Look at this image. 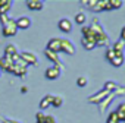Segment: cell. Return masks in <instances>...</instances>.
I'll list each match as a JSON object with an SVG mask.
<instances>
[{
  "label": "cell",
  "mask_w": 125,
  "mask_h": 123,
  "mask_svg": "<svg viewBox=\"0 0 125 123\" xmlns=\"http://www.w3.org/2000/svg\"><path fill=\"white\" fill-rule=\"evenodd\" d=\"M81 44H83V47H84L85 50H93V48L96 47V43H94V40L84 38V37H83V40H81Z\"/></svg>",
  "instance_id": "21"
},
{
  "label": "cell",
  "mask_w": 125,
  "mask_h": 123,
  "mask_svg": "<svg viewBox=\"0 0 125 123\" xmlns=\"http://www.w3.org/2000/svg\"><path fill=\"white\" fill-rule=\"evenodd\" d=\"M106 123H119V119H118L115 111H110V114L107 116V122Z\"/></svg>",
  "instance_id": "27"
},
{
  "label": "cell",
  "mask_w": 125,
  "mask_h": 123,
  "mask_svg": "<svg viewBox=\"0 0 125 123\" xmlns=\"http://www.w3.org/2000/svg\"><path fill=\"white\" fill-rule=\"evenodd\" d=\"M43 123H56V119H54L53 116H50V114H46V117H44Z\"/></svg>",
  "instance_id": "34"
},
{
  "label": "cell",
  "mask_w": 125,
  "mask_h": 123,
  "mask_svg": "<svg viewBox=\"0 0 125 123\" xmlns=\"http://www.w3.org/2000/svg\"><path fill=\"white\" fill-rule=\"evenodd\" d=\"M15 54H18V48H16L13 44H8V45L5 47V56H6V57H12V56H15Z\"/></svg>",
  "instance_id": "20"
},
{
  "label": "cell",
  "mask_w": 125,
  "mask_h": 123,
  "mask_svg": "<svg viewBox=\"0 0 125 123\" xmlns=\"http://www.w3.org/2000/svg\"><path fill=\"white\" fill-rule=\"evenodd\" d=\"M57 26H59V29L62 31V32H71L72 31V22L68 19V18H62L59 22H57Z\"/></svg>",
  "instance_id": "8"
},
{
  "label": "cell",
  "mask_w": 125,
  "mask_h": 123,
  "mask_svg": "<svg viewBox=\"0 0 125 123\" xmlns=\"http://www.w3.org/2000/svg\"><path fill=\"white\" fill-rule=\"evenodd\" d=\"M27 72H28V69H27V68H21V66H16V65H13V70H12V73H13L15 76L25 78V76H27Z\"/></svg>",
  "instance_id": "18"
},
{
  "label": "cell",
  "mask_w": 125,
  "mask_h": 123,
  "mask_svg": "<svg viewBox=\"0 0 125 123\" xmlns=\"http://www.w3.org/2000/svg\"><path fill=\"white\" fill-rule=\"evenodd\" d=\"M44 54H46V57L52 62V63H54V66L62 68V62H60L57 53H53V51H50V50H44Z\"/></svg>",
  "instance_id": "9"
},
{
  "label": "cell",
  "mask_w": 125,
  "mask_h": 123,
  "mask_svg": "<svg viewBox=\"0 0 125 123\" xmlns=\"http://www.w3.org/2000/svg\"><path fill=\"white\" fill-rule=\"evenodd\" d=\"M85 19H87V18H85V15H84L83 12H78V13L75 15V22H77L78 25H83V24L85 22Z\"/></svg>",
  "instance_id": "25"
},
{
  "label": "cell",
  "mask_w": 125,
  "mask_h": 123,
  "mask_svg": "<svg viewBox=\"0 0 125 123\" xmlns=\"http://www.w3.org/2000/svg\"><path fill=\"white\" fill-rule=\"evenodd\" d=\"M93 12H102V10H110L109 8V0H97L94 8L91 9Z\"/></svg>",
  "instance_id": "12"
},
{
  "label": "cell",
  "mask_w": 125,
  "mask_h": 123,
  "mask_svg": "<svg viewBox=\"0 0 125 123\" xmlns=\"http://www.w3.org/2000/svg\"><path fill=\"white\" fill-rule=\"evenodd\" d=\"M113 98H115V94H113V92H110V94H109V95H107V97L100 103V104H99V107H100V111H102V113H103V111H106V108H107V107H109V104L113 101Z\"/></svg>",
  "instance_id": "14"
},
{
  "label": "cell",
  "mask_w": 125,
  "mask_h": 123,
  "mask_svg": "<svg viewBox=\"0 0 125 123\" xmlns=\"http://www.w3.org/2000/svg\"><path fill=\"white\" fill-rule=\"evenodd\" d=\"M62 104H63V98H62L60 95H53V101H52V105H53V107H56V108H59Z\"/></svg>",
  "instance_id": "24"
},
{
  "label": "cell",
  "mask_w": 125,
  "mask_h": 123,
  "mask_svg": "<svg viewBox=\"0 0 125 123\" xmlns=\"http://www.w3.org/2000/svg\"><path fill=\"white\" fill-rule=\"evenodd\" d=\"M112 48H113V51H115L116 54H124V48H125V41H122V40L119 38L118 41H115V43H113Z\"/></svg>",
  "instance_id": "17"
},
{
  "label": "cell",
  "mask_w": 125,
  "mask_h": 123,
  "mask_svg": "<svg viewBox=\"0 0 125 123\" xmlns=\"http://www.w3.org/2000/svg\"><path fill=\"white\" fill-rule=\"evenodd\" d=\"M109 94H110V92H109L106 88H102L99 92H96V94H93V95L88 97V103H90V104H100Z\"/></svg>",
  "instance_id": "1"
},
{
  "label": "cell",
  "mask_w": 125,
  "mask_h": 123,
  "mask_svg": "<svg viewBox=\"0 0 125 123\" xmlns=\"http://www.w3.org/2000/svg\"><path fill=\"white\" fill-rule=\"evenodd\" d=\"M9 21H10V18L8 15H0V24H2V26H5Z\"/></svg>",
  "instance_id": "32"
},
{
  "label": "cell",
  "mask_w": 125,
  "mask_h": 123,
  "mask_svg": "<svg viewBox=\"0 0 125 123\" xmlns=\"http://www.w3.org/2000/svg\"><path fill=\"white\" fill-rule=\"evenodd\" d=\"M52 101H53V95H50V94L44 95V97L41 98V101H40V108H41V110L49 108V107L52 105Z\"/></svg>",
  "instance_id": "16"
},
{
  "label": "cell",
  "mask_w": 125,
  "mask_h": 123,
  "mask_svg": "<svg viewBox=\"0 0 125 123\" xmlns=\"http://www.w3.org/2000/svg\"><path fill=\"white\" fill-rule=\"evenodd\" d=\"M60 53H66V54H75V45L66 40V38H60Z\"/></svg>",
  "instance_id": "3"
},
{
  "label": "cell",
  "mask_w": 125,
  "mask_h": 123,
  "mask_svg": "<svg viewBox=\"0 0 125 123\" xmlns=\"http://www.w3.org/2000/svg\"><path fill=\"white\" fill-rule=\"evenodd\" d=\"M15 22H16L18 29H28L31 26V19L28 16H21V18L15 19Z\"/></svg>",
  "instance_id": "10"
},
{
  "label": "cell",
  "mask_w": 125,
  "mask_h": 123,
  "mask_svg": "<svg viewBox=\"0 0 125 123\" xmlns=\"http://www.w3.org/2000/svg\"><path fill=\"white\" fill-rule=\"evenodd\" d=\"M21 92H22V94H27V92H28V88H27V87H21Z\"/></svg>",
  "instance_id": "37"
},
{
  "label": "cell",
  "mask_w": 125,
  "mask_h": 123,
  "mask_svg": "<svg viewBox=\"0 0 125 123\" xmlns=\"http://www.w3.org/2000/svg\"><path fill=\"white\" fill-rule=\"evenodd\" d=\"M116 87H118V85H116L115 82H112V81H107V82L104 84V87H103V88H106L109 92H113V91L116 89Z\"/></svg>",
  "instance_id": "28"
},
{
  "label": "cell",
  "mask_w": 125,
  "mask_h": 123,
  "mask_svg": "<svg viewBox=\"0 0 125 123\" xmlns=\"http://www.w3.org/2000/svg\"><path fill=\"white\" fill-rule=\"evenodd\" d=\"M44 76L47 78V79H50V81H54V79H57L59 76H60V68H57V66H50V68H47L46 69V72H44Z\"/></svg>",
  "instance_id": "6"
},
{
  "label": "cell",
  "mask_w": 125,
  "mask_h": 123,
  "mask_svg": "<svg viewBox=\"0 0 125 123\" xmlns=\"http://www.w3.org/2000/svg\"><path fill=\"white\" fill-rule=\"evenodd\" d=\"M25 5H27V8L30 10H41L44 8V3L41 0H27Z\"/></svg>",
  "instance_id": "11"
},
{
  "label": "cell",
  "mask_w": 125,
  "mask_h": 123,
  "mask_svg": "<svg viewBox=\"0 0 125 123\" xmlns=\"http://www.w3.org/2000/svg\"><path fill=\"white\" fill-rule=\"evenodd\" d=\"M90 29H91L94 34H102V32H104V31H103V26H102V24L99 22L97 18H93L91 25H90Z\"/></svg>",
  "instance_id": "13"
},
{
  "label": "cell",
  "mask_w": 125,
  "mask_h": 123,
  "mask_svg": "<svg viewBox=\"0 0 125 123\" xmlns=\"http://www.w3.org/2000/svg\"><path fill=\"white\" fill-rule=\"evenodd\" d=\"M113 94H115V97L116 95H121L122 97V95H125V88L124 87H116V89L113 91Z\"/></svg>",
  "instance_id": "31"
},
{
  "label": "cell",
  "mask_w": 125,
  "mask_h": 123,
  "mask_svg": "<svg viewBox=\"0 0 125 123\" xmlns=\"http://www.w3.org/2000/svg\"><path fill=\"white\" fill-rule=\"evenodd\" d=\"M3 123H21V122H19V120H13V119L5 117V119H3Z\"/></svg>",
  "instance_id": "35"
},
{
  "label": "cell",
  "mask_w": 125,
  "mask_h": 123,
  "mask_svg": "<svg viewBox=\"0 0 125 123\" xmlns=\"http://www.w3.org/2000/svg\"><path fill=\"white\" fill-rule=\"evenodd\" d=\"M44 117H46V114H44L43 111H38V113L35 114V120H37V123H43Z\"/></svg>",
  "instance_id": "33"
},
{
  "label": "cell",
  "mask_w": 125,
  "mask_h": 123,
  "mask_svg": "<svg viewBox=\"0 0 125 123\" xmlns=\"http://www.w3.org/2000/svg\"><path fill=\"white\" fill-rule=\"evenodd\" d=\"M122 5H124L122 0H109V8H110V10H113V9H121Z\"/></svg>",
  "instance_id": "23"
},
{
  "label": "cell",
  "mask_w": 125,
  "mask_h": 123,
  "mask_svg": "<svg viewBox=\"0 0 125 123\" xmlns=\"http://www.w3.org/2000/svg\"><path fill=\"white\" fill-rule=\"evenodd\" d=\"M115 113H116L119 122H125V103H121L118 105V108L115 110Z\"/></svg>",
  "instance_id": "19"
},
{
  "label": "cell",
  "mask_w": 125,
  "mask_h": 123,
  "mask_svg": "<svg viewBox=\"0 0 125 123\" xmlns=\"http://www.w3.org/2000/svg\"><path fill=\"white\" fill-rule=\"evenodd\" d=\"M46 50H50L53 53H60V38H52L47 41V47Z\"/></svg>",
  "instance_id": "7"
},
{
  "label": "cell",
  "mask_w": 125,
  "mask_h": 123,
  "mask_svg": "<svg viewBox=\"0 0 125 123\" xmlns=\"http://www.w3.org/2000/svg\"><path fill=\"white\" fill-rule=\"evenodd\" d=\"M121 40H122V41H125V26L121 29Z\"/></svg>",
  "instance_id": "36"
},
{
  "label": "cell",
  "mask_w": 125,
  "mask_h": 123,
  "mask_svg": "<svg viewBox=\"0 0 125 123\" xmlns=\"http://www.w3.org/2000/svg\"><path fill=\"white\" fill-rule=\"evenodd\" d=\"M10 8H12L10 0H0V15H8Z\"/></svg>",
  "instance_id": "15"
},
{
  "label": "cell",
  "mask_w": 125,
  "mask_h": 123,
  "mask_svg": "<svg viewBox=\"0 0 125 123\" xmlns=\"http://www.w3.org/2000/svg\"><path fill=\"white\" fill-rule=\"evenodd\" d=\"M16 32H18V26H16L15 19H10V21L3 26V29H2V34H3L5 37H15Z\"/></svg>",
  "instance_id": "2"
},
{
  "label": "cell",
  "mask_w": 125,
  "mask_h": 123,
  "mask_svg": "<svg viewBox=\"0 0 125 123\" xmlns=\"http://www.w3.org/2000/svg\"><path fill=\"white\" fill-rule=\"evenodd\" d=\"M87 84H88V79H87V76H78V79H77V85H78L80 88H84V87H87Z\"/></svg>",
  "instance_id": "26"
},
{
  "label": "cell",
  "mask_w": 125,
  "mask_h": 123,
  "mask_svg": "<svg viewBox=\"0 0 125 123\" xmlns=\"http://www.w3.org/2000/svg\"><path fill=\"white\" fill-rule=\"evenodd\" d=\"M8 72V73H12L13 70V62L10 60V57H0V72Z\"/></svg>",
  "instance_id": "5"
},
{
  "label": "cell",
  "mask_w": 125,
  "mask_h": 123,
  "mask_svg": "<svg viewBox=\"0 0 125 123\" xmlns=\"http://www.w3.org/2000/svg\"><path fill=\"white\" fill-rule=\"evenodd\" d=\"M96 2H97V0H83V2H81V5H83L84 8L93 9V8H94V5H96Z\"/></svg>",
  "instance_id": "29"
},
{
  "label": "cell",
  "mask_w": 125,
  "mask_h": 123,
  "mask_svg": "<svg viewBox=\"0 0 125 123\" xmlns=\"http://www.w3.org/2000/svg\"><path fill=\"white\" fill-rule=\"evenodd\" d=\"M110 63H112V66H115V68L122 66V65H124V54H116V56L110 60Z\"/></svg>",
  "instance_id": "22"
},
{
  "label": "cell",
  "mask_w": 125,
  "mask_h": 123,
  "mask_svg": "<svg viewBox=\"0 0 125 123\" xmlns=\"http://www.w3.org/2000/svg\"><path fill=\"white\" fill-rule=\"evenodd\" d=\"M19 56H21V59L27 63V66H35L37 63H38V59H37V56L34 54V53H31V51H22V53H19Z\"/></svg>",
  "instance_id": "4"
},
{
  "label": "cell",
  "mask_w": 125,
  "mask_h": 123,
  "mask_svg": "<svg viewBox=\"0 0 125 123\" xmlns=\"http://www.w3.org/2000/svg\"><path fill=\"white\" fill-rule=\"evenodd\" d=\"M115 56H116V53L113 51V48H112V47L106 50V60H109V62H110V60H112Z\"/></svg>",
  "instance_id": "30"
}]
</instances>
